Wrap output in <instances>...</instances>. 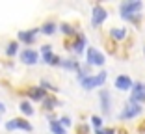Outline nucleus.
Wrapping results in <instances>:
<instances>
[{"label":"nucleus","instance_id":"5","mask_svg":"<svg viewBox=\"0 0 145 134\" xmlns=\"http://www.w3.org/2000/svg\"><path fill=\"white\" fill-rule=\"evenodd\" d=\"M108 19V11L104 9L103 4H95L91 8V26L93 28H99V26H103V22Z\"/></svg>","mask_w":145,"mask_h":134},{"label":"nucleus","instance_id":"11","mask_svg":"<svg viewBox=\"0 0 145 134\" xmlns=\"http://www.w3.org/2000/svg\"><path fill=\"white\" fill-rule=\"evenodd\" d=\"M132 84L134 82L128 75H119V76L115 78L114 86H115V90H119V91H130L132 90Z\"/></svg>","mask_w":145,"mask_h":134},{"label":"nucleus","instance_id":"25","mask_svg":"<svg viewBox=\"0 0 145 134\" xmlns=\"http://www.w3.org/2000/svg\"><path fill=\"white\" fill-rule=\"evenodd\" d=\"M58 123H60L61 127H63V129H67V127H71V117L69 116H63V117H60V119H58Z\"/></svg>","mask_w":145,"mask_h":134},{"label":"nucleus","instance_id":"12","mask_svg":"<svg viewBox=\"0 0 145 134\" xmlns=\"http://www.w3.org/2000/svg\"><path fill=\"white\" fill-rule=\"evenodd\" d=\"M86 45H88V37H86L84 34H78V39L71 45V48H69V50H72L76 56H82V52H84Z\"/></svg>","mask_w":145,"mask_h":134},{"label":"nucleus","instance_id":"4","mask_svg":"<svg viewBox=\"0 0 145 134\" xmlns=\"http://www.w3.org/2000/svg\"><path fill=\"white\" fill-rule=\"evenodd\" d=\"M86 60H88V65H89V67H103L106 58H104V54L99 50L97 47H89L88 52H86Z\"/></svg>","mask_w":145,"mask_h":134},{"label":"nucleus","instance_id":"15","mask_svg":"<svg viewBox=\"0 0 145 134\" xmlns=\"http://www.w3.org/2000/svg\"><path fill=\"white\" fill-rule=\"evenodd\" d=\"M60 67H63V69H67V71H76V73H78L80 63H78V60H71V58H67V60H61Z\"/></svg>","mask_w":145,"mask_h":134},{"label":"nucleus","instance_id":"16","mask_svg":"<svg viewBox=\"0 0 145 134\" xmlns=\"http://www.w3.org/2000/svg\"><path fill=\"white\" fill-rule=\"evenodd\" d=\"M41 103H43V110H47V112L48 110H54L56 106H61V103L58 99H54V97H45Z\"/></svg>","mask_w":145,"mask_h":134},{"label":"nucleus","instance_id":"8","mask_svg":"<svg viewBox=\"0 0 145 134\" xmlns=\"http://www.w3.org/2000/svg\"><path fill=\"white\" fill-rule=\"evenodd\" d=\"M99 99H101V112H103V116H110L112 114V103H114L112 93L108 90H101L99 91Z\"/></svg>","mask_w":145,"mask_h":134},{"label":"nucleus","instance_id":"27","mask_svg":"<svg viewBox=\"0 0 145 134\" xmlns=\"http://www.w3.org/2000/svg\"><path fill=\"white\" fill-rule=\"evenodd\" d=\"M117 130L115 129H97L95 130V134H115Z\"/></svg>","mask_w":145,"mask_h":134},{"label":"nucleus","instance_id":"9","mask_svg":"<svg viewBox=\"0 0 145 134\" xmlns=\"http://www.w3.org/2000/svg\"><path fill=\"white\" fill-rule=\"evenodd\" d=\"M21 61L24 65H35L39 61V52L34 50V48H24V50L21 52Z\"/></svg>","mask_w":145,"mask_h":134},{"label":"nucleus","instance_id":"19","mask_svg":"<svg viewBox=\"0 0 145 134\" xmlns=\"http://www.w3.org/2000/svg\"><path fill=\"white\" fill-rule=\"evenodd\" d=\"M19 110L22 112V116H26V117H30V116H34V106L30 104V101H22L21 104H19Z\"/></svg>","mask_w":145,"mask_h":134},{"label":"nucleus","instance_id":"3","mask_svg":"<svg viewBox=\"0 0 145 134\" xmlns=\"http://www.w3.org/2000/svg\"><path fill=\"white\" fill-rule=\"evenodd\" d=\"M141 112H143V106L141 104H136V103H125L123 110L119 112V116H117V119L119 121H128V119H134V117L141 116Z\"/></svg>","mask_w":145,"mask_h":134},{"label":"nucleus","instance_id":"31","mask_svg":"<svg viewBox=\"0 0 145 134\" xmlns=\"http://www.w3.org/2000/svg\"><path fill=\"white\" fill-rule=\"evenodd\" d=\"M143 52H145V48H143Z\"/></svg>","mask_w":145,"mask_h":134},{"label":"nucleus","instance_id":"14","mask_svg":"<svg viewBox=\"0 0 145 134\" xmlns=\"http://www.w3.org/2000/svg\"><path fill=\"white\" fill-rule=\"evenodd\" d=\"M43 63H47V65H58V67H60L61 58L58 56V54H54V52H47V54H43Z\"/></svg>","mask_w":145,"mask_h":134},{"label":"nucleus","instance_id":"26","mask_svg":"<svg viewBox=\"0 0 145 134\" xmlns=\"http://www.w3.org/2000/svg\"><path fill=\"white\" fill-rule=\"evenodd\" d=\"M78 134H89V125L80 123V125H78Z\"/></svg>","mask_w":145,"mask_h":134},{"label":"nucleus","instance_id":"29","mask_svg":"<svg viewBox=\"0 0 145 134\" xmlns=\"http://www.w3.org/2000/svg\"><path fill=\"white\" fill-rule=\"evenodd\" d=\"M138 130H140V134H145V121L141 123L140 127H138Z\"/></svg>","mask_w":145,"mask_h":134},{"label":"nucleus","instance_id":"2","mask_svg":"<svg viewBox=\"0 0 145 134\" xmlns=\"http://www.w3.org/2000/svg\"><path fill=\"white\" fill-rule=\"evenodd\" d=\"M141 9H143V2H138V0H127V2H121L119 4L121 19H125V21H128L134 15H140Z\"/></svg>","mask_w":145,"mask_h":134},{"label":"nucleus","instance_id":"1","mask_svg":"<svg viewBox=\"0 0 145 134\" xmlns=\"http://www.w3.org/2000/svg\"><path fill=\"white\" fill-rule=\"evenodd\" d=\"M106 78H108V73L106 71H99L97 75H88V76L80 78L78 80V84L82 86V90L86 91H91V90H97V88H101L104 82H106Z\"/></svg>","mask_w":145,"mask_h":134},{"label":"nucleus","instance_id":"21","mask_svg":"<svg viewBox=\"0 0 145 134\" xmlns=\"http://www.w3.org/2000/svg\"><path fill=\"white\" fill-rule=\"evenodd\" d=\"M17 52H19V43H17V41H11V43H8V47H6V56L13 58Z\"/></svg>","mask_w":145,"mask_h":134},{"label":"nucleus","instance_id":"7","mask_svg":"<svg viewBox=\"0 0 145 134\" xmlns=\"http://www.w3.org/2000/svg\"><path fill=\"white\" fill-rule=\"evenodd\" d=\"M6 130H24V132H32L34 127H32V123L26 121V119L15 117V119H9V121L6 123Z\"/></svg>","mask_w":145,"mask_h":134},{"label":"nucleus","instance_id":"23","mask_svg":"<svg viewBox=\"0 0 145 134\" xmlns=\"http://www.w3.org/2000/svg\"><path fill=\"white\" fill-rule=\"evenodd\" d=\"M89 119H91V127H93V130L103 129V117H101V116H91Z\"/></svg>","mask_w":145,"mask_h":134},{"label":"nucleus","instance_id":"30","mask_svg":"<svg viewBox=\"0 0 145 134\" xmlns=\"http://www.w3.org/2000/svg\"><path fill=\"white\" fill-rule=\"evenodd\" d=\"M4 110H6V106H4V104H2V103H0V114L4 112Z\"/></svg>","mask_w":145,"mask_h":134},{"label":"nucleus","instance_id":"13","mask_svg":"<svg viewBox=\"0 0 145 134\" xmlns=\"http://www.w3.org/2000/svg\"><path fill=\"white\" fill-rule=\"evenodd\" d=\"M26 95L30 97L32 101H43V99H45V97H47V91L43 90V88L35 86V88H30V90L26 91Z\"/></svg>","mask_w":145,"mask_h":134},{"label":"nucleus","instance_id":"28","mask_svg":"<svg viewBox=\"0 0 145 134\" xmlns=\"http://www.w3.org/2000/svg\"><path fill=\"white\" fill-rule=\"evenodd\" d=\"M47 52H52V45H43L41 47V54H47Z\"/></svg>","mask_w":145,"mask_h":134},{"label":"nucleus","instance_id":"22","mask_svg":"<svg viewBox=\"0 0 145 134\" xmlns=\"http://www.w3.org/2000/svg\"><path fill=\"white\" fill-rule=\"evenodd\" d=\"M58 28H60V32H63L65 35H74V34H76L74 26H72V24H69V22H61V24L58 26Z\"/></svg>","mask_w":145,"mask_h":134},{"label":"nucleus","instance_id":"18","mask_svg":"<svg viewBox=\"0 0 145 134\" xmlns=\"http://www.w3.org/2000/svg\"><path fill=\"white\" fill-rule=\"evenodd\" d=\"M127 35H128L127 28H112V30H110V37L115 39V41H123Z\"/></svg>","mask_w":145,"mask_h":134},{"label":"nucleus","instance_id":"20","mask_svg":"<svg viewBox=\"0 0 145 134\" xmlns=\"http://www.w3.org/2000/svg\"><path fill=\"white\" fill-rule=\"evenodd\" d=\"M48 127H50V132L52 134H65V129L58 123V119H52V121H48Z\"/></svg>","mask_w":145,"mask_h":134},{"label":"nucleus","instance_id":"10","mask_svg":"<svg viewBox=\"0 0 145 134\" xmlns=\"http://www.w3.org/2000/svg\"><path fill=\"white\" fill-rule=\"evenodd\" d=\"M39 34V28H32V30H21L17 34L19 41H22L24 45H34L35 43V35Z\"/></svg>","mask_w":145,"mask_h":134},{"label":"nucleus","instance_id":"24","mask_svg":"<svg viewBox=\"0 0 145 134\" xmlns=\"http://www.w3.org/2000/svg\"><path fill=\"white\" fill-rule=\"evenodd\" d=\"M39 88H43L45 91H47V90H50V91H54V93L58 91V88H56V86H52V84L48 82V80H41V86H39Z\"/></svg>","mask_w":145,"mask_h":134},{"label":"nucleus","instance_id":"6","mask_svg":"<svg viewBox=\"0 0 145 134\" xmlns=\"http://www.w3.org/2000/svg\"><path fill=\"white\" fill-rule=\"evenodd\" d=\"M130 103H136L141 104L145 103V82H134L132 84V90H130Z\"/></svg>","mask_w":145,"mask_h":134},{"label":"nucleus","instance_id":"17","mask_svg":"<svg viewBox=\"0 0 145 134\" xmlns=\"http://www.w3.org/2000/svg\"><path fill=\"white\" fill-rule=\"evenodd\" d=\"M56 30H58V24H56L54 21H47L45 24L41 26V28H39V32H41V34H45V35H52Z\"/></svg>","mask_w":145,"mask_h":134}]
</instances>
